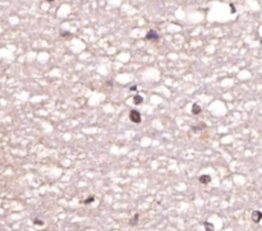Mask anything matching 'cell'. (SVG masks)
<instances>
[{"mask_svg": "<svg viewBox=\"0 0 262 231\" xmlns=\"http://www.w3.org/2000/svg\"><path fill=\"white\" fill-rule=\"evenodd\" d=\"M129 119L133 121V123H136V124H139L141 123V114L138 112V111H136V110H132L130 112H129Z\"/></svg>", "mask_w": 262, "mask_h": 231, "instance_id": "obj_1", "label": "cell"}, {"mask_svg": "<svg viewBox=\"0 0 262 231\" xmlns=\"http://www.w3.org/2000/svg\"><path fill=\"white\" fill-rule=\"evenodd\" d=\"M146 40H148V41H156V40H159V33H157L156 31H153V30H150V31L147 32V35H146Z\"/></svg>", "mask_w": 262, "mask_h": 231, "instance_id": "obj_2", "label": "cell"}, {"mask_svg": "<svg viewBox=\"0 0 262 231\" xmlns=\"http://www.w3.org/2000/svg\"><path fill=\"white\" fill-rule=\"evenodd\" d=\"M261 218H262V213H261L259 211H254V212L252 213V220H253L254 222H259Z\"/></svg>", "mask_w": 262, "mask_h": 231, "instance_id": "obj_3", "label": "cell"}, {"mask_svg": "<svg viewBox=\"0 0 262 231\" xmlns=\"http://www.w3.org/2000/svg\"><path fill=\"white\" fill-rule=\"evenodd\" d=\"M211 181V176H208V175H202V176H200V183H202V184H208Z\"/></svg>", "mask_w": 262, "mask_h": 231, "instance_id": "obj_4", "label": "cell"}, {"mask_svg": "<svg viewBox=\"0 0 262 231\" xmlns=\"http://www.w3.org/2000/svg\"><path fill=\"white\" fill-rule=\"evenodd\" d=\"M200 112H201V107H200L198 105H193V106H192V114L198 115Z\"/></svg>", "mask_w": 262, "mask_h": 231, "instance_id": "obj_5", "label": "cell"}, {"mask_svg": "<svg viewBox=\"0 0 262 231\" xmlns=\"http://www.w3.org/2000/svg\"><path fill=\"white\" fill-rule=\"evenodd\" d=\"M133 100H134V103H136V105H141V103H142V101H143V98H142L139 94L134 96V98H133Z\"/></svg>", "mask_w": 262, "mask_h": 231, "instance_id": "obj_6", "label": "cell"}, {"mask_svg": "<svg viewBox=\"0 0 262 231\" xmlns=\"http://www.w3.org/2000/svg\"><path fill=\"white\" fill-rule=\"evenodd\" d=\"M94 200H95V198H94V197H90V198H87L83 203H84V204H90V203H91V202H94Z\"/></svg>", "mask_w": 262, "mask_h": 231, "instance_id": "obj_7", "label": "cell"}, {"mask_svg": "<svg viewBox=\"0 0 262 231\" xmlns=\"http://www.w3.org/2000/svg\"><path fill=\"white\" fill-rule=\"evenodd\" d=\"M137 218H138V214H136V216H134V218H132V220H130V225H136V223H137Z\"/></svg>", "mask_w": 262, "mask_h": 231, "instance_id": "obj_8", "label": "cell"}, {"mask_svg": "<svg viewBox=\"0 0 262 231\" xmlns=\"http://www.w3.org/2000/svg\"><path fill=\"white\" fill-rule=\"evenodd\" d=\"M35 223H36V225H44V221H42V220H41V221H40V220H35Z\"/></svg>", "mask_w": 262, "mask_h": 231, "instance_id": "obj_9", "label": "cell"}, {"mask_svg": "<svg viewBox=\"0 0 262 231\" xmlns=\"http://www.w3.org/2000/svg\"><path fill=\"white\" fill-rule=\"evenodd\" d=\"M69 32H61V36H68Z\"/></svg>", "mask_w": 262, "mask_h": 231, "instance_id": "obj_10", "label": "cell"}, {"mask_svg": "<svg viewBox=\"0 0 262 231\" xmlns=\"http://www.w3.org/2000/svg\"><path fill=\"white\" fill-rule=\"evenodd\" d=\"M47 2H54V0H47Z\"/></svg>", "mask_w": 262, "mask_h": 231, "instance_id": "obj_11", "label": "cell"}]
</instances>
